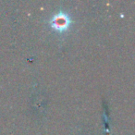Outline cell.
<instances>
[{
  "label": "cell",
  "instance_id": "6da1fadb",
  "mask_svg": "<svg viewBox=\"0 0 135 135\" xmlns=\"http://www.w3.org/2000/svg\"><path fill=\"white\" fill-rule=\"evenodd\" d=\"M70 24V18L63 12L56 14L53 16V18L50 21V25L53 29L56 31H66Z\"/></svg>",
  "mask_w": 135,
  "mask_h": 135
}]
</instances>
